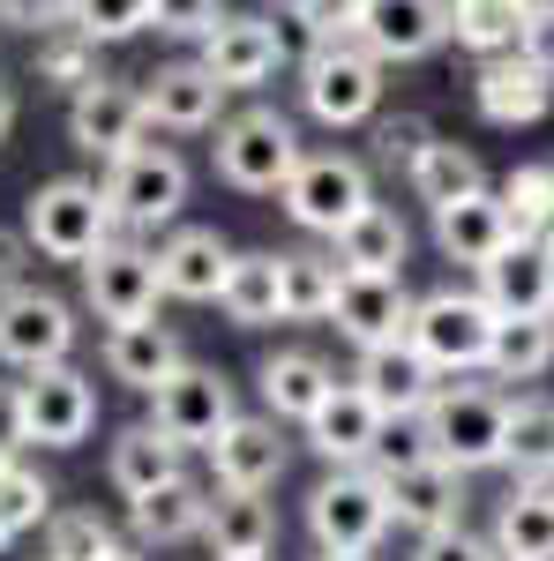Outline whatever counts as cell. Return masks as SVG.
I'll use <instances>...</instances> for the list:
<instances>
[{
	"label": "cell",
	"instance_id": "obj_39",
	"mask_svg": "<svg viewBox=\"0 0 554 561\" xmlns=\"http://www.w3.org/2000/svg\"><path fill=\"white\" fill-rule=\"evenodd\" d=\"M0 524H8V539L53 524V479H45L38 465H23V457L0 465Z\"/></svg>",
	"mask_w": 554,
	"mask_h": 561
},
{
	"label": "cell",
	"instance_id": "obj_38",
	"mask_svg": "<svg viewBox=\"0 0 554 561\" xmlns=\"http://www.w3.org/2000/svg\"><path fill=\"white\" fill-rule=\"evenodd\" d=\"M510 479H554V397H510V449H502Z\"/></svg>",
	"mask_w": 554,
	"mask_h": 561
},
{
	"label": "cell",
	"instance_id": "obj_41",
	"mask_svg": "<svg viewBox=\"0 0 554 561\" xmlns=\"http://www.w3.org/2000/svg\"><path fill=\"white\" fill-rule=\"evenodd\" d=\"M38 83L53 90H76L98 83V45L83 38V31H68V23H53V31H38Z\"/></svg>",
	"mask_w": 554,
	"mask_h": 561
},
{
	"label": "cell",
	"instance_id": "obj_11",
	"mask_svg": "<svg viewBox=\"0 0 554 561\" xmlns=\"http://www.w3.org/2000/svg\"><path fill=\"white\" fill-rule=\"evenodd\" d=\"M166 300V285H158V248H143V240H113V248H98L83 262V307L105 322V330H121V322H150Z\"/></svg>",
	"mask_w": 554,
	"mask_h": 561
},
{
	"label": "cell",
	"instance_id": "obj_56",
	"mask_svg": "<svg viewBox=\"0 0 554 561\" xmlns=\"http://www.w3.org/2000/svg\"><path fill=\"white\" fill-rule=\"evenodd\" d=\"M315 561H375V554H315Z\"/></svg>",
	"mask_w": 554,
	"mask_h": 561
},
{
	"label": "cell",
	"instance_id": "obj_24",
	"mask_svg": "<svg viewBox=\"0 0 554 561\" xmlns=\"http://www.w3.org/2000/svg\"><path fill=\"white\" fill-rule=\"evenodd\" d=\"M330 389H338V367H330L323 352H307V345H285L256 367V397H262V412H270L278 427H307Z\"/></svg>",
	"mask_w": 554,
	"mask_h": 561
},
{
	"label": "cell",
	"instance_id": "obj_34",
	"mask_svg": "<svg viewBox=\"0 0 554 561\" xmlns=\"http://www.w3.org/2000/svg\"><path fill=\"white\" fill-rule=\"evenodd\" d=\"M554 375V314H502L487 345V382H540Z\"/></svg>",
	"mask_w": 554,
	"mask_h": 561
},
{
	"label": "cell",
	"instance_id": "obj_13",
	"mask_svg": "<svg viewBox=\"0 0 554 561\" xmlns=\"http://www.w3.org/2000/svg\"><path fill=\"white\" fill-rule=\"evenodd\" d=\"M195 60H203L225 90H270L285 76V60H293V38H285V23H270V15H225L211 38L195 45Z\"/></svg>",
	"mask_w": 554,
	"mask_h": 561
},
{
	"label": "cell",
	"instance_id": "obj_35",
	"mask_svg": "<svg viewBox=\"0 0 554 561\" xmlns=\"http://www.w3.org/2000/svg\"><path fill=\"white\" fill-rule=\"evenodd\" d=\"M338 255L330 248H278V293H285V322H330L338 300Z\"/></svg>",
	"mask_w": 554,
	"mask_h": 561
},
{
	"label": "cell",
	"instance_id": "obj_20",
	"mask_svg": "<svg viewBox=\"0 0 554 561\" xmlns=\"http://www.w3.org/2000/svg\"><path fill=\"white\" fill-rule=\"evenodd\" d=\"M412 322V293L405 277H338V300H330V330H338L352 352L397 345Z\"/></svg>",
	"mask_w": 554,
	"mask_h": 561
},
{
	"label": "cell",
	"instance_id": "obj_37",
	"mask_svg": "<svg viewBox=\"0 0 554 561\" xmlns=\"http://www.w3.org/2000/svg\"><path fill=\"white\" fill-rule=\"evenodd\" d=\"M405 187H412V203L442 210V203H457V195H472V187H487V165H479V150L442 142V135H434L420 158L405 165Z\"/></svg>",
	"mask_w": 554,
	"mask_h": 561
},
{
	"label": "cell",
	"instance_id": "obj_30",
	"mask_svg": "<svg viewBox=\"0 0 554 561\" xmlns=\"http://www.w3.org/2000/svg\"><path fill=\"white\" fill-rule=\"evenodd\" d=\"M344 277H405V255H412V225L389 210V203H368V210L330 240Z\"/></svg>",
	"mask_w": 554,
	"mask_h": 561
},
{
	"label": "cell",
	"instance_id": "obj_50",
	"mask_svg": "<svg viewBox=\"0 0 554 561\" xmlns=\"http://www.w3.org/2000/svg\"><path fill=\"white\" fill-rule=\"evenodd\" d=\"M31 449V427H23V382H0V465Z\"/></svg>",
	"mask_w": 554,
	"mask_h": 561
},
{
	"label": "cell",
	"instance_id": "obj_23",
	"mask_svg": "<svg viewBox=\"0 0 554 561\" xmlns=\"http://www.w3.org/2000/svg\"><path fill=\"white\" fill-rule=\"evenodd\" d=\"M352 389L383 412V420H412V412H427L434 404V389H442V375L427 367L420 352L405 345H375V352H360V367H352Z\"/></svg>",
	"mask_w": 554,
	"mask_h": 561
},
{
	"label": "cell",
	"instance_id": "obj_6",
	"mask_svg": "<svg viewBox=\"0 0 554 561\" xmlns=\"http://www.w3.org/2000/svg\"><path fill=\"white\" fill-rule=\"evenodd\" d=\"M195 195V173L172 142H135L128 158L105 165V203L121 217V232H172Z\"/></svg>",
	"mask_w": 554,
	"mask_h": 561
},
{
	"label": "cell",
	"instance_id": "obj_2",
	"mask_svg": "<svg viewBox=\"0 0 554 561\" xmlns=\"http://www.w3.org/2000/svg\"><path fill=\"white\" fill-rule=\"evenodd\" d=\"M383 60L368 53L360 38H338V45H307L299 53V113L323 121L330 135H352V128H375L383 113Z\"/></svg>",
	"mask_w": 554,
	"mask_h": 561
},
{
	"label": "cell",
	"instance_id": "obj_3",
	"mask_svg": "<svg viewBox=\"0 0 554 561\" xmlns=\"http://www.w3.org/2000/svg\"><path fill=\"white\" fill-rule=\"evenodd\" d=\"M495 307L479 300V285H434L412 300V322H405V345L420 352L442 382H465V375H487V345H495Z\"/></svg>",
	"mask_w": 554,
	"mask_h": 561
},
{
	"label": "cell",
	"instance_id": "obj_22",
	"mask_svg": "<svg viewBox=\"0 0 554 561\" xmlns=\"http://www.w3.org/2000/svg\"><path fill=\"white\" fill-rule=\"evenodd\" d=\"M389 494V524L397 531H412V539H427V531H457L465 524V472H450V465H412V472H389L383 479Z\"/></svg>",
	"mask_w": 554,
	"mask_h": 561
},
{
	"label": "cell",
	"instance_id": "obj_55",
	"mask_svg": "<svg viewBox=\"0 0 554 561\" xmlns=\"http://www.w3.org/2000/svg\"><path fill=\"white\" fill-rule=\"evenodd\" d=\"M532 240H540V248L554 255V203H547V217H540V232H532Z\"/></svg>",
	"mask_w": 554,
	"mask_h": 561
},
{
	"label": "cell",
	"instance_id": "obj_10",
	"mask_svg": "<svg viewBox=\"0 0 554 561\" xmlns=\"http://www.w3.org/2000/svg\"><path fill=\"white\" fill-rule=\"evenodd\" d=\"M233 420H240V389H233L225 367H195V359H188L172 382L150 389V427L172 434L180 449H211Z\"/></svg>",
	"mask_w": 554,
	"mask_h": 561
},
{
	"label": "cell",
	"instance_id": "obj_54",
	"mask_svg": "<svg viewBox=\"0 0 554 561\" xmlns=\"http://www.w3.org/2000/svg\"><path fill=\"white\" fill-rule=\"evenodd\" d=\"M98 561H150V554H143L135 539H121V547H105V554H98Z\"/></svg>",
	"mask_w": 554,
	"mask_h": 561
},
{
	"label": "cell",
	"instance_id": "obj_1",
	"mask_svg": "<svg viewBox=\"0 0 554 561\" xmlns=\"http://www.w3.org/2000/svg\"><path fill=\"white\" fill-rule=\"evenodd\" d=\"M23 240H31V255L76 262V270H83L98 248L121 240V217L105 203V180L60 173V180H45V187H31V203H23Z\"/></svg>",
	"mask_w": 554,
	"mask_h": 561
},
{
	"label": "cell",
	"instance_id": "obj_15",
	"mask_svg": "<svg viewBox=\"0 0 554 561\" xmlns=\"http://www.w3.org/2000/svg\"><path fill=\"white\" fill-rule=\"evenodd\" d=\"M203 457H211V486H225V494H270L285 479V465H293V442H285V427L270 412H240Z\"/></svg>",
	"mask_w": 554,
	"mask_h": 561
},
{
	"label": "cell",
	"instance_id": "obj_29",
	"mask_svg": "<svg viewBox=\"0 0 554 561\" xmlns=\"http://www.w3.org/2000/svg\"><path fill=\"white\" fill-rule=\"evenodd\" d=\"M502 561H554V479H517L487 524Z\"/></svg>",
	"mask_w": 554,
	"mask_h": 561
},
{
	"label": "cell",
	"instance_id": "obj_8",
	"mask_svg": "<svg viewBox=\"0 0 554 561\" xmlns=\"http://www.w3.org/2000/svg\"><path fill=\"white\" fill-rule=\"evenodd\" d=\"M307 539H315V554H375L389 539L383 472L352 465V472L315 479V494H307Z\"/></svg>",
	"mask_w": 554,
	"mask_h": 561
},
{
	"label": "cell",
	"instance_id": "obj_51",
	"mask_svg": "<svg viewBox=\"0 0 554 561\" xmlns=\"http://www.w3.org/2000/svg\"><path fill=\"white\" fill-rule=\"evenodd\" d=\"M60 0H0V31H53Z\"/></svg>",
	"mask_w": 554,
	"mask_h": 561
},
{
	"label": "cell",
	"instance_id": "obj_52",
	"mask_svg": "<svg viewBox=\"0 0 554 561\" xmlns=\"http://www.w3.org/2000/svg\"><path fill=\"white\" fill-rule=\"evenodd\" d=\"M23 270H31V240L0 225V293H8V285H23Z\"/></svg>",
	"mask_w": 554,
	"mask_h": 561
},
{
	"label": "cell",
	"instance_id": "obj_42",
	"mask_svg": "<svg viewBox=\"0 0 554 561\" xmlns=\"http://www.w3.org/2000/svg\"><path fill=\"white\" fill-rule=\"evenodd\" d=\"M495 195H502V217H510L517 240H532L540 232V217L554 203V165H517V173L495 180Z\"/></svg>",
	"mask_w": 554,
	"mask_h": 561
},
{
	"label": "cell",
	"instance_id": "obj_40",
	"mask_svg": "<svg viewBox=\"0 0 554 561\" xmlns=\"http://www.w3.org/2000/svg\"><path fill=\"white\" fill-rule=\"evenodd\" d=\"M60 23L83 31L90 45H121L150 31V0H60Z\"/></svg>",
	"mask_w": 554,
	"mask_h": 561
},
{
	"label": "cell",
	"instance_id": "obj_5",
	"mask_svg": "<svg viewBox=\"0 0 554 561\" xmlns=\"http://www.w3.org/2000/svg\"><path fill=\"white\" fill-rule=\"evenodd\" d=\"M299 158H307V142H299L293 113H278V105H240L217 121L211 165L233 195H285Z\"/></svg>",
	"mask_w": 554,
	"mask_h": 561
},
{
	"label": "cell",
	"instance_id": "obj_27",
	"mask_svg": "<svg viewBox=\"0 0 554 561\" xmlns=\"http://www.w3.org/2000/svg\"><path fill=\"white\" fill-rule=\"evenodd\" d=\"M105 479H113L121 502H143V494H158V486H172V479H188V449H180L172 434H158L150 420H135V427L113 434Z\"/></svg>",
	"mask_w": 554,
	"mask_h": 561
},
{
	"label": "cell",
	"instance_id": "obj_12",
	"mask_svg": "<svg viewBox=\"0 0 554 561\" xmlns=\"http://www.w3.org/2000/svg\"><path fill=\"white\" fill-rule=\"evenodd\" d=\"M23 427L38 449H83L98 427V382H90L76 359L23 375Z\"/></svg>",
	"mask_w": 554,
	"mask_h": 561
},
{
	"label": "cell",
	"instance_id": "obj_32",
	"mask_svg": "<svg viewBox=\"0 0 554 561\" xmlns=\"http://www.w3.org/2000/svg\"><path fill=\"white\" fill-rule=\"evenodd\" d=\"M203 547H211V561L270 554V547H278V510H270V494H225V486H211Z\"/></svg>",
	"mask_w": 554,
	"mask_h": 561
},
{
	"label": "cell",
	"instance_id": "obj_46",
	"mask_svg": "<svg viewBox=\"0 0 554 561\" xmlns=\"http://www.w3.org/2000/svg\"><path fill=\"white\" fill-rule=\"evenodd\" d=\"M412 465H434V442H427V412L412 420H383V442H375V465L368 472H412Z\"/></svg>",
	"mask_w": 554,
	"mask_h": 561
},
{
	"label": "cell",
	"instance_id": "obj_48",
	"mask_svg": "<svg viewBox=\"0 0 554 561\" xmlns=\"http://www.w3.org/2000/svg\"><path fill=\"white\" fill-rule=\"evenodd\" d=\"M412 561H502V554H495L487 531L457 524V531H427V539H412Z\"/></svg>",
	"mask_w": 554,
	"mask_h": 561
},
{
	"label": "cell",
	"instance_id": "obj_36",
	"mask_svg": "<svg viewBox=\"0 0 554 561\" xmlns=\"http://www.w3.org/2000/svg\"><path fill=\"white\" fill-rule=\"evenodd\" d=\"M540 0H450V45L472 53V60H495V53H517V31Z\"/></svg>",
	"mask_w": 554,
	"mask_h": 561
},
{
	"label": "cell",
	"instance_id": "obj_4",
	"mask_svg": "<svg viewBox=\"0 0 554 561\" xmlns=\"http://www.w3.org/2000/svg\"><path fill=\"white\" fill-rule=\"evenodd\" d=\"M427 442H434V465L450 472H495L502 449H510V389L502 382H442L427 404Z\"/></svg>",
	"mask_w": 554,
	"mask_h": 561
},
{
	"label": "cell",
	"instance_id": "obj_28",
	"mask_svg": "<svg viewBox=\"0 0 554 561\" xmlns=\"http://www.w3.org/2000/svg\"><path fill=\"white\" fill-rule=\"evenodd\" d=\"M510 240L517 232H510V217H502V195H495V187H472V195H457V203L434 210V248L450 262H465V270L495 262Z\"/></svg>",
	"mask_w": 554,
	"mask_h": 561
},
{
	"label": "cell",
	"instance_id": "obj_25",
	"mask_svg": "<svg viewBox=\"0 0 554 561\" xmlns=\"http://www.w3.org/2000/svg\"><path fill=\"white\" fill-rule=\"evenodd\" d=\"M472 285L495 314H554V255L540 240H510L495 262L472 270Z\"/></svg>",
	"mask_w": 554,
	"mask_h": 561
},
{
	"label": "cell",
	"instance_id": "obj_26",
	"mask_svg": "<svg viewBox=\"0 0 554 561\" xmlns=\"http://www.w3.org/2000/svg\"><path fill=\"white\" fill-rule=\"evenodd\" d=\"M188 367V345H180V330L172 322H121V330H105V375L135 397H150L158 382H172Z\"/></svg>",
	"mask_w": 554,
	"mask_h": 561
},
{
	"label": "cell",
	"instance_id": "obj_31",
	"mask_svg": "<svg viewBox=\"0 0 554 561\" xmlns=\"http://www.w3.org/2000/svg\"><path fill=\"white\" fill-rule=\"evenodd\" d=\"M203 517H211V486H203V479H172L158 494L128 502V531H135L143 554H150V547H188V539H203Z\"/></svg>",
	"mask_w": 554,
	"mask_h": 561
},
{
	"label": "cell",
	"instance_id": "obj_14",
	"mask_svg": "<svg viewBox=\"0 0 554 561\" xmlns=\"http://www.w3.org/2000/svg\"><path fill=\"white\" fill-rule=\"evenodd\" d=\"M68 142L98 158V165H113V158H128L135 142H150V113H143V90L135 83H113V76H98L68 98Z\"/></svg>",
	"mask_w": 554,
	"mask_h": 561
},
{
	"label": "cell",
	"instance_id": "obj_16",
	"mask_svg": "<svg viewBox=\"0 0 554 561\" xmlns=\"http://www.w3.org/2000/svg\"><path fill=\"white\" fill-rule=\"evenodd\" d=\"M225 98L233 90L217 83L203 60H166V68L143 76V113H150V128H166V135H217Z\"/></svg>",
	"mask_w": 554,
	"mask_h": 561
},
{
	"label": "cell",
	"instance_id": "obj_18",
	"mask_svg": "<svg viewBox=\"0 0 554 561\" xmlns=\"http://www.w3.org/2000/svg\"><path fill=\"white\" fill-rule=\"evenodd\" d=\"M472 105L487 128H540L554 113V76L532 68L524 53H495L472 68Z\"/></svg>",
	"mask_w": 554,
	"mask_h": 561
},
{
	"label": "cell",
	"instance_id": "obj_33",
	"mask_svg": "<svg viewBox=\"0 0 554 561\" xmlns=\"http://www.w3.org/2000/svg\"><path fill=\"white\" fill-rule=\"evenodd\" d=\"M225 322L233 330H270V322H285V293H278V248H240L233 270H225Z\"/></svg>",
	"mask_w": 554,
	"mask_h": 561
},
{
	"label": "cell",
	"instance_id": "obj_7",
	"mask_svg": "<svg viewBox=\"0 0 554 561\" xmlns=\"http://www.w3.org/2000/svg\"><path fill=\"white\" fill-rule=\"evenodd\" d=\"M278 203H285V217H293L307 240H338L344 225L375 203V173H368V158H352V150H307Z\"/></svg>",
	"mask_w": 554,
	"mask_h": 561
},
{
	"label": "cell",
	"instance_id": "obj_44",
	"mask_svg": "<svg viewBox=\"0 0 554 561\" xmlns=\"http://www.w3.org/2000/svg\"><path fill=\"white\" fill-rule=\"evenodd\" d=\"M368 142H375V165H389V173H405V165L420 158L427 142H434V121H427V113H375V128H368Z\"/></svg>",
	"mask_w": 554,
	"mask_h": 561
},
{
	"label": "cell",
	"instance_id": "obj_58",
	"mask_svg": "<svg viewBox=\"0 0 554 561\" xmlns=\"http://www.w3.org/2000/svg\"><path fill=\"white\" fill-rule=\"evenodd\" d=\"M248 561H270V554H248Z\"/></svg>",
	"mask_w": 554,
	"mask_h": 561
},
{
	"label": "cell",
	"instance_id": "obj_47",
	"mask_svg": "<svg viewBox=\"0 0 554 561\" xmlns=\"http://www.w3.org/2000/svg\"><path fill=\"white\" fill-rule=\"evenodd\" d=\"M225 15H233L225 0H150V31H166L180 45H203Z\"/></svg>",
	"mask_w": 554,
	"mask_h": 561
},
{
	"label": "cell",
	"instance_id": "obj_9",
	"mask_svg": "<svg viewBox=\"0 0 554 561\" xmlns=\"http://www.w3.org/2000/svg\"><path fill=\"white\" fill-rule=\"evenodd\" d=\"M76 359V307L45 285H8L0 293V367L15 375H38V367H60Z\"/></svg>",
	"mask_w": 554,
	"mask_h": 561
},
{
	"label": "cell",
	"instance_id": "obj_57",
	"mask_svg": "<svg viewBox=\"0 0 554 561\" xmlns=\"http://www.w3.org/2000/svg\"><path fill=\"white\" fill-rule=\"evenodd\" d=\"M8 547H15V539H8V524H0V554H8Z\"/></svg>",
	"mask_w": 554,
	"mask_h": 561
},
{
	"label": "cell",
	"instance_id": "obj_43",
	"mask_svg": "<svg viewBox=\"0 0 554 561\" xmlns=\"http://www.w3.org/2000/svg\"><path fill=\"white\" fill-rule=\"evenodd\" d=\"M105 547H121V539L98 510H53L45 524V561H98Z\"/></svg>",
	"mask_w": 554,
	"mask_h": 561
},
{
	"label": "cell",
	"instance_id": "obj_49",
	"mask_svg": "<svg viewBox=\"0 0 554 561\" xmlns=\"http://www.w3.org/2000/svg\"><path fill=\"white\" fill-rule=\"evenodd\" d=\"M517 53H524L532 68H547V76H554V0H540V8L524 15V31H517Z\"/></svg>",
	"mask_w": 554,
	"mask_h": 561
},
{
	"label": "cell",
	"instance_id": "obj_53",
	"mask_svg": "<svg viewBox=\"0 0 554 561\" xmlns=\"http://www.w3.org/2000/svg\"><path fill=\"white\" fill-rule=\"evenodd\" d=\"M15 113H23V105H15V83H8V76H0V142H8V135H15Z\"/></svg>",
	"mask_w": 554,
	"mask_h": 561
},
{
	"label": "cell",
	"instance_id": "obj_19",
	"mask_svg": "<svg viewBox=\"0 0 554 561\" xmlns=\"http://www.w3.org/2000/svg\"><path fill=\"white\" fill-rule=\"evenodd\" d=\"M233 255H240V248H233L217 225H172L166 240H158V285H166V300L211 307L217 293H225Z\"/></svg>",
	"mask_w": 554,
	"mask_h": 561
},
{
	"label": "cell",
	"instance_id": "obj_45",
	"mask_svg": "<svg viewBox=\"0 0 554 561\" xmlns=\"http://www.w3.org/2000/svg\"><path fill=\"white\" fill-rule=\"evenodd\" d=\"M360 8H368V0H293L285 23H293L307 45H338V38L360 31Z\"/></svg>",
	"mask_w": 554,
	"mask_h": 561
},
{
	"label": "cell",
	"instance_id": "obj_17",
	"mask_svg": "<svg viewBox=\"0 0 554 561\" xmlns=\"http://www.w3.org/2000/svg\"><path fill=\"white\" fill-rule=\"evenodd\" d=\"M352 38L368 45L383 68L427 60V53H442V45H450V0H368Z\"/></svg>",
	"mask_w": 554,
	"mask_h": 561
},
{
	"label": "cell",
	"instance_id": "obj_21",
	"mask_svg": "<svg viewBox=\"0 0 554 561\" xmlns=\"http://www.w3.org/2000/svg\"><path fill=\"white\" fill-rule=\"evenodd\" d=\"M299 442L330 465V472H352V465H375V442H383V412L360 397L352 382H338L323 404H315V420L299 427Z\"/></svg>",
	"mask_w": 554,
	"mask_h": 561
}]
</instances>
